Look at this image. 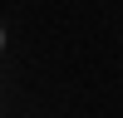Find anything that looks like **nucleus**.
<instances>
[{"mask_svg":"<svg viewBox=\"0 0 123 118\" xmlns=\"http://www.w3.org/2000/svg\"><path fill=\"white\" fill-rule=\"evenodd\" d=\"M0 44H5V35H0Z\"/></svg>","mask_w":123,"mask_h":118,"instance_id":"f257e3e1","label":"nucleus"}]
</instances>
